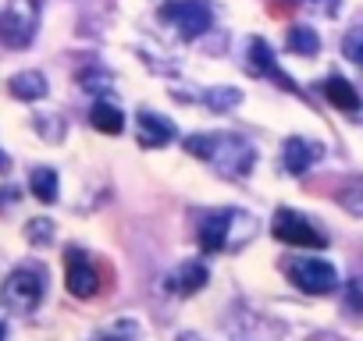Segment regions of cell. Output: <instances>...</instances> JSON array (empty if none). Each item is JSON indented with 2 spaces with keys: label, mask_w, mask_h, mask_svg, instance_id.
Wrapping results in <instances>:
<instances>
[{
  "label": "cell",
  "mask_w": 363,
  "mask_h": 341,
  "mask_svg": "<svg viewBox=\"0 0 363 341\" xmlns=\"http://www.w3.org/2000/svg\"><path fill=\"white\" fill-rule=\"evenodd\" d=\"M29 189H33V196H36L40 203H54V200H57V189H61L57 170H50V167H36L33 175H29Z\"/></svg>",
  "instance_id": "13"
},
{
  "label": "cell",
  "mask_w": 363,
  "mask_h": 341,
  "mask_svg": "<svg viewBox=\"0 0 363 341\" xmlns=\"http://www.w3.org/2000/svg\"><path fill=\"white\" fill-rule=\"evenodd\" d=\"M317 156H320V146L310 142V139H299V135H292L281 149V160H285L289 175H306V170L317 163Z\"/></svg>",
  "instance_id": "8"
},
{
  "label": "cell",
  "mask_w": 363,
  "mask_h": 341,
  "mask_svg": "<svg viewBox=\"0 0 363 341\" xmlns=\"http://www.w3.org/2000/svg\"><path fill=\"white\" fill-rule=\"evenodd\" d=\"M186 149L193 153V156H200V160H214L218 156V139H211V135H189L186 139Z\"/></svg>",
  "instance_id": "17"
},
{
  "label": "cell",
  "mask_w": 363,
  "mask_h": 341,
  "mask_svg": "<svg viewBox=\"0 0 363 341\" xmlns=\"http://www.w3.org/2000/svg\"><path fill=\"white\" fill-rule=\"evenodd\" d=\"M289 50L310 57V54L320 50V40H317V33H313L310 25H292V29H289Z\"/></svg>",
  "instance_id": "15"
},
{
  "label": "cell",
  "mask_w": 363,
  "mask_h": 341,
  "mask_svg": "<svg viewBox=\"0 0 363 341\" xmlns=\"http://www.w3.org/2000/svg\"><path fill=\"white\" fill-rule=\"evenodd\" d=\"M89 121H93V128L104 132V135H118V132L125 128V114H121L114 103H107V100H96V103H93Z\"/></svg>",
  "instance_id": "12"
},
{
  "label": "cell",
  "mask_w": 363,
  "mask_h": 341,
  "mask_svg": "<svg viewBox=\"0 0 363 341\" xmlns=\"http://www.w3.org/2000/svg\"><path fill=\"white\" fill-rule=\"evenodd\" d=\"M160 18L171 22L186 40H196L211 29V8L203 0H167L160 8Z\"/></svg>",
  "instance_id": "4"
},
{
  "label": "cell",
  "mask_w": 363,
  "mask_h": 341,
  "mask_svg": "<svg viewBox=\"0 0 363 341\" xmlns=\"http://www.w3.org/2000/svg\"><path fill=\"white\" fill-rule=\"evenodd\" d=\"M65 284L75 299H93L100 291V274L93 267V260L82 249H68L65 253Z\"/></svg>",
  "instance_id": "6"
},
{
  "label": "cell",
  "mask_w": 363,
  "mask_h": 341,
  "mask_svg": "<svg viewBox=\"0 0 363 341\" xmlns=\"http://www.w3.org/2000/svg\"><path fill=\"white\" fill-rule=\"evenodd\" d=\"M26 238H29V242H36V245H47V242L54 238V224H50V221H29Z\"/></svg>",
  "instance_id": "19"
},
{
  "label": "cell",
  "mask_w": 363,
  "mask_h": 341,
  "mask_svg": "<svg viewBox=\"0 0 363 341\" xmlns=\"http://www.w3.org/2000/svg\"><path fill=\"white\" fill-rule=\"evenodd\" d=\"M271 231H274L278 242L296 245V249H324L328 245V238L313 228V221H306L296 210H278L274 221H271Z\"/></svg>",
  "instance_id": "3"
},
{
  "label": "cell",
  "mask_w": 363,
  "mask_h": 341,
  "mask_svg": "<svg viewBox=\"0 0 363 341\" xmlns=\"http://www.w3.org/2000/svg\"><path fill=\"white\" fill-rule=\"evenodd\" d=\"M11 93L18 100H43L47 96V79L40 71H18L11 79Z\"/></svg>",
  "instance_id": "14"
},
{
  "label": "cell",
  "mask_w": 363,
  "mask_h": 341,
  "mask_svg": "<svg viewBox=\"0 0 363 341\" xmlns=\"http://www.w3.org/2000/svg\"><path fill=\"white\" fill-rule=\"evenodd\" d=\"M250 61H253V68H257V71H267L271 79H278V82H285V86H289V79L274 68V61H271V47H267L264 40H253V43H250Z\"/></svg>",
  "instance_id": "16"
},
{
  "label": "cell",
  "mask_w": 363,
  "mask_h": 341,
  "mask_svg": "<svg viewBox=\"0 0 363 341\" xmlns=\"http://www.w3.org/2000/svg\"><path fill=\"white\" fill-rule=\"evenodd\" d=\"M0 341H8V330H4V323H0Z\"/></svg>",
  "instance_id": "22"
},
{
  "label": "cell",
  "mask_w": 363,
  "mask_h": 341,
  "mask_svg": "<svg viewBox=\"0 0 363 341\" xmlns=\"http://www.w3.org/2000/svg\"><path fill=\"white\" fill-rule=\"evenodd\" d=\"M207 277H211V274H207V267L189 260V263H182V267L167 277V288H171V291H178V295H193V291H200V288L207 284Z\"/></svg>",
  "instance_id": "10"
},
{
  "label": "cell",
  "mask_w": 363,
  "mask_h": 341,
  "mask_svg": "<svg viewBox=\"0 0 363 341\" xmlns=\"http://www.w3.org/2000/svg\"><path fill=\"white\" fill-rule=\"evenodd\" d=\"M135 139L146 146V149H160L174 139V125L164 117V114H153V110H139L135 114Z\"/></svg>",
  "instance_id": "7"
},
{
  "label": "cell",
  "mask_w": 363,
  "mask_h": 341,
  "mask_svg": "<svg viewBox=\"0 0 363 341\" xmlns=\"http://www.w3.org/2000/svg\"><path fill=\"white\" fill-rule=\"evenodd\" d=\"M342 54H345L352 64L363 68V25L349 29V36H345V43H342Z\"/></svg>",
  "instance_id": "18"
},
{
  "label": "cell",
  "mask_w": 363,
  "mask_h": 341,
  "mask_svg": "<svg viewBox=\"0 0 363 341\" xmlns=\"http://www.w3.org/2000/svg\"><path fill=\"white\" fill-rule=\"evenodd\" d=\"M211 103H214V107H225V103H239V93H225V96H221V93H211Z\"/></svg>",
  "instance_id": "21"
},
{
  "label": "cell",
  "mask_w": 363,
  "mask_h": 341,
  "mask_svg": "<svg viewBox=\"0 0 363 341\" xmlns=\"http://www.w3.org/2000/svg\"><path fill=\"white\" fill-rule=\"evenodd\" d=\"M43 302V274L33 267H18L0 284V306L11 313H33Z\"/></svg>",
  "instance_id": "1"
},
{
  "label": "cell",
  "mask_w": 363,
  "mask_h": 341,
  "mask_svg": "<svg viewBox=\"0 0 363 341\" xmlns=\"http://www.w3.org/2000/svg\"><path fill=\"white\" fill-rule=\"evenodd\" d=\"M232 224V214H214V217H207L203 224H200V249L203 253H225L228 249V228Z\"/></svg>",
  "instance_id": "9"
},
{
  "label": "cell",
  "mask_w": 363,
  "mask_h": 341,
  "mask_svg": "<svg viewBox=\"0 0 363 341\" xmlns=\"http://www.w3.org/2000/svg\"><path fill=\"white\" fill-rule=\"evenodd\" d=\"M345 306L352 313H363V277H356V281L345 284Z\"/></svg>",
  "instance_id": "20"
},
{
  "label": "cell",
  "mask_w": 363,
  "mask_h": 341,
  "mask_svg": "<svg viewBox=\"0 0 363 341\" xmlns=\"http://www.w3.org/2000/svg\"><path fill=\"white\" fill-rule=\"evenodd\" d=\"M36 36V4L33 0H15V4L0 15V43H8L15 50L29 47Z\"/></svg>",
  "instance_id": "5"
},
{
  "label": "cell",
  "mask_w": 363,
  "mask_h": 341,
  "mask_svg": "<svg viewBox=\"0 0 363 341\" xmlns=\"http://www.w3.org/2000/svg\"><path fill=\"white\" fill-rule=\"evenodd\" d=\"M289 281L306 295H328V291L338 288V270L320 256H299L289 267Z\"/></svg>",
  "instance_id": "2"
},
{
  "label": "cell",
  "mask_w": 363,
  "mask_h": 341,
  "mask_svg": "<svg viewBox=\"0 0 363 341\" xmlns=\"http://www.w3.org/2000/svg\"><path fill=\"white\" fill-rule=\"evenodd\" d=\"M324 96H328V103H335V107H338V110H345V114H356V110L363 107V100H359L356 86H352V82H345L342 75H331V79L324 82Z\"/></svg>",
  "instance_id": "11"
}]
</instances>
